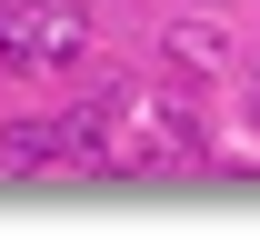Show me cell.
<instances>
[{"mask_svg":"<svg viewBox=\"0 0 260 240\" xmlns=\"http://www.w3.org/2000/svg\"><path fill=\"white\" fill-rule=\"evenodd\" d=\"M200 160H210V130H200V110L160 100V110H150V150H140V170H200Z\"/></svg>","mask_w":260,"mask_h":240,"instance_id":"obj_2","label":"cell"},{"mask_svg":"<svg viewBox=\"0 0 260 240\" xmlns=\"http://www.w3.org/2000/svg\"><path fill=\"white\" fill-rule=\"evenodd\" d=\"M60 160V120H10L0 130V170H50Z\"/></svg>","mask_w":260,"mask_h":240,"instance_id":"obj_5","label":"cell"},{"mask_svg":"<svg viewBox=\"0 0 260 240\" xmlns=\"http://www.w3.org/2000/svg\"><path fill=\"white\" fill-rule=\"evenodd\" d=\"M130 110H140V90H130V80H100L90 100L60 120V160L70 170H110V120H130Z\"/></svg>","mask_w":260,"mask_h":240,"instance_id":"obj_1","label":"cell"},{"mask_svg":"<svg viewBox=\"0 0 260 240\" xmlns=\"http://www.w3.org/2000/svg\"><path fill=\"white\" fill-rule=\"evenodd\" d=\"M30 60V30H20V20H0V70H20Z\"/></svg>","mask_w":260,"mask_h":240,"instance_id":"obj_6","label":"cell"},{"mask_svg":"<svg viewBox=\"0 0 260 240\" xmlns=\"http://www.w3.org/2000/svg\"><path fill=\"white\" fill-rule=\"evenodd\" d=\"M30 60L40 70H80L90 60V20H80V10H40L30 20Z\"/></svg>","mask_w":260,"mask_h":240,"instance_id":"obj_4","label":"cell"},{"mask_svg":"<svg viewBox=\"0 0 260 240\" xmlns=\"http://www.w3.org/2000/svg\"><path fill=\"white\" fill-rule=\"evenodd\" d=\"M20 10H50V0H20Z\"/></svg>","mask_w":260,"mask_h":240,"instance_id":"obj_8","label":"cell"},{"mask_svg":"<svg viewBox=\"0 0 260 240\" xmlns=\"http://www.w3.org/2000/svg\"><path fill=\"white\" fill-rule=\"evenodd\" d=\"M170 70H190V80H210V70H230V30L200 10V20H160V40H150Z\"/></svg>","mask_w":260,"mask_h":240,"instance_id":"obj_3","label":"cell"},{"mask_svg":"<svg viewBox=\"0 0 260 240\" xmlns=\"http://www.w3.org/2000/svg\"><path fill=\"white\" fill-rule=\"evenodd\" d=\"M240 130L260 140V80H250V90H240Z\"/></svg>","mask_w":260,"mask_h":240,"instance_id":"obj_7","label":"cell"}]
</instances>
